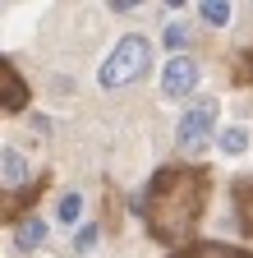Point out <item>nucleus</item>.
<instances>
[{
	"label": "nucleus",
	"instance_id": "2",
	"mask_svg": "<svg viewBox=\"0 0 253 258\" xmlns=\"http://www.w3.org/2000/svg\"><path fill=\"white\" fill-rule=\"evenodd\" d=\"M147 60H152V46H147V37H143V32H129V37H120V42L111 46V55L102 60L97 83H102L106 92H115V88H124V83L143 79Z\"/></svg>",
	"mask_w": 253,
	"mask_h": 258
},
{
	"label": "nucleus",
	"instance_id": "11",
	"mask_svg": "<svg viewBox=\"0 0 253 258\" xmlns=\"http://www.w3.org/2000/svg\"><path fill=\"white\" fill-rule=\"evenodd\" d=\"M198 14H203L212 28H226V23H230V5H226V0H203Z\"/></svg>",
	"mask_w": 253,
	"mask_h": 258
},
{
	"label": "nucleus",
	"instance_id": "15",
	"mask_svg": "<svg viewBox=\"0 0 253 258\" xmlns=\"http://www.w3.org/2000/svg\"><path fill=\"white\" fill-rule=\"evenodd\" d=\"M161 42H166V46H171V51H180V46H184V42H189V32H184V28H180V23H171V28H166V37H161Z\"/></svg>",
	"mask_w": 253,
	"mask_h": 258
},
{
	"label": "nucleus",
	"instance_id": "4",
	"mask_svg": "<svg viewBox=\"0 0 253 258\" xmlns=\"http://www.w3.org/2000/svg\"><path fill=\"white\" fill-rule=\"evenodd\" d=\"M194 88H198V60L175 55L166 70H161V92H166V97H189Z\"/></svg>",
	"mask_w": 253,
	"mask_h": 258
},
{
	"label": "nucleus",
	"instance_id": "10",
	"mask_svg": "<svg viewBox=\"0 0 253 258\" xmlns=\"http://www.w3.org/2000/svg\"><path fill=\"white\" fill-rule=\"evenodd\" d=\"M0 175H5V184H23V175H28V161H23L14 148H5V152H0Z\"/></svg>",
	"mask_w": 253,
	"mask_h": 258
},
{
	"label": "nucleus",
	"instance_id": "12",
	"mask_svg": "<svg viewBox=\"0 0 253 258\" xmlns=\"http://www.w3.org/2000/svg\"><path fill=\"white\" fill-rule=\"evenodd\" d=\"M78 212H83V194H65V199H60V208H55V221H60V226H74Z\"/></svg>",
	"mask_w": 253,
	"mask_h": 258
},
{
	"label": "nucleus",
	"instance_id": "9",
	"mask_svg": "<svg viewBox=\"0 0 253 258\" xmlns=\"http://www.w3.org/2000/svg\"><path fill=\"white\" fill-rule=\"evenodd\" d=\"M235 212H239V226L253 235V175H248V180L235 189Z\"/></svg>",
	"mask_w": 253,
	"mask_h": 258
},
{
	"label": "nucleus",
	"instance_id": "7",
	"mask_svg": "<svg viewBox=\"0 0 253 258\" xmlns=\"http://www.w3.org/2000/svg\"><path fill=\"white\" fill-rule=\"evenodd\" d=\"M42 240H46V221H42V217H23V221H14V244H19L23 253H33Z\"/></svg>",
	"mask_w": 253,
	"mask_h": 258
},
{
	"label": "nucleus",
	"instance_id": "3",
	"mask_svg": "<svg viewBox=\"0 0 253 258\" xmlns=\"http://www.w3.org/2000/svg\"><path fill=\"white\" fill-rule=\"evenodd\" d=\"M212 129H216V102H212V97H203L194 111H184V115H180V129H175L180 152H189V157L203 152V148L212 143Z\"/></svg>",
	"mask_w": 253,
	"mask_h": 258
},
{
	"label": "nucleus",
	"instance_id": "5",
	"mask_svg": "<svg viewBox=\"0 0 253 258\" xmlns=\"http://www.w3.org/2000/svg\"><path fill=\"white\" fill-rule=\"evenodd\" d=\"M28 106V83L14 70V60L0 55V111H23Z\"/></svg>",
	"mask_w": 253,
	"mask_h": 258
},
{
	"label": "nucleus",
	"instance_id": "6",
	"mask_svg": "<svg viewBox=\"0 0 253 258\" xmlns=\"http://www.w3.org/2000/svg\"><path fill=\"white\" fill-rule=\"evenodd\" d=\"M171 258H253V253L239 244H221V240H194V244L175 249Z\"/></svg>",
	"mask_w": 253,
	"mask_h": 258
},
{
	"label": "nucleus",
	"instance_id": "13",
	"mask_svg": "<svg viewBox=\"0 0 253 258\" xmlns=\"http://www.w3.org/2000/svg\"><path fill=\"white\" fill-rule=\"evenodd\" d=\"M235 79H239L244 88H253V46L235 55Z\"/></svg>",
	"mask_w": 253,
	"mask_h": 258
},
{
	"label": "nucleus",
	"instance_id": "8",
	"mask_svg": "<svg viewBox=\"0 0 253 258\" xmlns=\"http://www.w3.org/2000/svg\"><path fill=\"white\" fill-rule=\"evenodd\" d=\"M216 148L226 152V157H239V152H248V129H244V124L221 129V134H216Z\"/></svg>",
	"mask_w": 253,
	"mask_h": 258
},
{
	"label": "nucleus",
	"instance_id": "1",
	"mask_svg": "<svg viewBox=\"0 0 253 258\" xmlns=\"http://www.w3.org/2000/svg\"><path fill=\"white\" fill-rule=\"evenodd\" d=\"M207 171L203 166H166L156 171L147 194H143V217H147V235L161 240V244H175V240H189L203 221V208H207Z\"/></svg>",
	"mask_w": 253,
	"mask_h": 258
},
{
	"label": "nucleus",
	"instance_id": "14",
	"mask_svg": "<svg viewBox=\"0 0 253 258\" xmlns=\"http://www.w3.org/2000/svg\"><path fill=\"white\" fill-rule=\"evenodd\" d=\"M97 240H102V231L88 221V226H78V235H74V249H78V253H88V249H97Z\"/></svg>",
	"mask_w": 253,
	"mask_h": 258
}]
</instances>
